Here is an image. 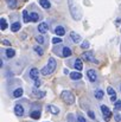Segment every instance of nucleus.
I'll list each match as a JSON object with an SVG mask.
<instances>
[{"label": "nucleus", "mask_w": 121, "mask_h": 122, "mask_svg": "<svg viewBox=\"0 0 121 122\" xmlns=\"http://www.w3.org/2000/svg\"><path fill=\"white\" fill-rule=\"evenodd\" d=\"M0 24H1V31H5L7 29V20L5 18H1L0 19Z\"/></svg>", "instance_id": "5701e85b"}, {"label": "nucleus", "mask_w": 121, "mask_h": 122, "mask_svg": "<svg viewBox=\"0 0 121 122\" xmlns=\"http://www.w3.org/2000/svg\"><path fill=\"white\" fill-rule=\"evenodd\" d=\"M107 92L109 94V96H115V95H116V94H115V90H114V88H113V86H108Z\"/></svg>", "instance_id": "cd10ccee"}, {"label": "nucleus", "mask_w": 121, "mask_h": 122, "mask_svg": "<svg viewBox=\"0 0 121 122\" xmlns=\"http://www.w3.org/2000/svg\"><path fill=\"white\" fill-rule=\"evenodd\" d=\"M5 56H6L7 58H13V57L16 56V51H14L13 49H6Z\"/></svg>", "instance_id": "2eb2a0df"}, {"label": "nucleus", "mask_w": 121, "mask_h": 122, "mask_svg": "<svg viewBox=\"0 0 121 122\" xmlns=\"http://www.w3.org/2000/svg\"><path fill=\"white\" fill-rule=\"evenodd\" d=\"M23 94H24V90L21 89V88H17V89H14V91H13V97H21L23 96Z\"/></svg>", "instance_id": "dca6fc26"}, {"label": "nucleus", "mask_w": 121, "mask_h": 122, "mask_svg": "<svg viewBox=\"0 0 121 122\" xmlns=\"http://www.w3.org/2000/svg\"><path fill=\"white\" fill-rule=\"evenodd\" d=\"M88 115H89V116H90V117H91L93 120L95 119V114H94V112H91V110H89V112H88Z\"/></svg>", "instance_id": "c9c22d12"}, {"label": "nucleus", "mask_w": 121, "mask_h": 122, "mask_svg": "<svg viewBox=\"0 0 121 122\" xmlns=\"http://www.w3.org/2000/svg\"><path fill=\"white\" fill-rule=\"evenodd\" d=\"M47 30H49V24L46 21H43V23H40L38 25V31L40 33H45Z\"/></svg>", "instance_id": "1a4fd4ad"}, {"label": "nucleus", "mask_w": 121, "mask_h": 122, "mask_svg": "<svg viewBox=\"0 0 121 122\" xmlns=\"http://www.w3.org/2000/svg\"><path fill=\"white\" fill-rule=\"evenodd\" d=\"M71 50L68 47V46H63L62 47V57H69V56H71Z\"/></svg>", "instance_id": "f8f14e48"}, {"label": "nucleus", "mask_w": 121, "mask_h": 122, "mask_svg": "<svg viewBox=\"0 0 121 122\" xmlns=\"http://www.w3.org/2000/svg\"><path fill=\"white\" fill-rule=\"evenodd\" d=\"M20 27H21V24L19 21H14L11 26V30H12V32H18L20 30Z\"/></svg>", "instance_id": "ddd939ff"}, {"label": "nucleus", "mask_w": 121, "mask_h": 122, "mask_svg": "<svg viewBox=\"0 0 121 122\" xmlns=\"http://www.w3.org/2000/svg\"><path fill=\"white\" fill-rule=\"evenodd\" d=\"M14 114H16L17 116H23V115H24V108H23V106L17 104V106L14 107Z\"/></svg>", "instance_id": "9d476101"}, {"label": "nucleus", "mask_w": 121, "mask_h": 122, "mask_svg": "<svg viewBox=\"0 0 121 122\" xmlns=\"http://www.w3.org/2000/svg\"><path fill=\"white\" fill-rule=\"evenodd\" d=\"M38 75H39V71H38L37 68H32V69L30 70V77H31L32 80H37V78H38Z\"/></svg>", "instance_id": "9b49d317"}, {"label": "nucleus", "mask_w": 121, "mask_h": 122, "mask_svg": "<svg viewBox=\"0 0 121 122\" xmlns=\"http://www.w3.org/2000/svg\"><path fill=\"white\" fill-rule=\"evenodd\" d=\"M30 116H31L32 119H35V120H38L40 117V112L39 110H35V112H32V113L30 114Z\"/></svg>", "instance_id": "b1692460"}, {"label": "nucleus", "mask_w": 121, "mask_h": 122, "mask_svg": "<svg viewBox=\"0 0 121 122\" xmlns=\"http://www.w3.org/2000/svg\"><path fill=\"white\" fill-rule=\"evenodd\" d=\"M87 75H88V78H89V81L90 82H96L97 81V74H96V71L95 70H93V69H89L88 71H87Z\"/></svg>", "instance_id": "423d86ee"}, {"label": "nucleus", "mask_w": 121, "mask_h": 122, "mask_svg": "<svg viewBox=\"0 0 121 122\" xmlns=\"http://www.w3.org/2000/svg\"><path fill=\"white\" fill-rule=\"evenodd\" d=\"M68 4H69V10H70L71 17L75 20H80L82 18V10L79 6L77 0H68Z\"/></svg>", "instance_id": "f257e3e1"}, {"label": "nucleus", "mask_w": 121, "mask_h": 122, "mask_svg": "<svg viewBox=\"0 0 121 122\" xmlns=\"http://www.w3.org/2000/svg\"><path fill=\"white\" fill-rule=\"evenodd\" d=\"M36 41H37L38 44H40V45L44 44V37H43V36H37V37H36Z\"/></svg>", "instance_id": "c756f323"}, {"label": "nucleus", "mask_w": 121, "mask_h": 122, "mask_svg": "<svg viewBox=\"0 0 121 122\" xmlns=\"http://www.w3.org/2000/svg\"><path fill=\"white\" fill-rule=\"evenodd\" d=\"M94 95H95V97H96L97 100H102L103 96H105V92H103L102 89H96L95 92H94Z\"/></svg>", "instance_id": "4468645a"}, {"label": "nucleus", "mask_w": 121, "mask_h": 122, "mask_svg": "<svg viewBox=\"0 0 121 122\" xmlns=\"http://www.w3.org/2000/svg\"><path fill=\"white\" fill-rule=\"evenodd\" d=\"M39 5L43 8H45V10H47V8L51 7V4H50L49 0H39Z\"/></svg>", "instance_id": "a211bd4d"}, {"label": "nucleus", "mask_w": 121, "mask_h": 122, "mask_svg": "<svg viewBox=\"0 0 121 122\" xmlns=\"http://www.w3.org/2000/svg\"><path fill=\"white\" fill-rule=\"evenodd\" d=\"M89 46H90V43L88 41H84L81 44V47H82V49H89Z\"/></svg>", "instance_id": "c85d7f7f"}, {"label": "nucleus", "mask_w": 121, "mask_h": 122, "mask_svg": "<svg viewBox=\"0 0 121 122\" xmlns=\"http://www.w3.org/2000/svg\"><path fill=\"white\" fill-rule=\"evenodd\" d=\"M1 44H2V45H7V46H10V45H11L10 41H7V39H4V41H1Z\"/></svg>", "instance_id": "f704fd0d"}, {"label": "nucleus", "mask_w": 121, "mask_h": 122, "mask_svg": "<svg viewBox=\"0 0 121 122\" xmlns=\"http://www.w3.org/2000/svg\"><path fill=\"white\" fill-rule=\"evenodd\" d=\"M100 108H101V113H102V115H103V120L106 122H108L110 120V117H112V110H110L107 106H105V104H102Z\"/></svg>", "instance_id": "20e7f679"}, {"label": "nucleus", "mask_w": 121, "mask_h": 122, "mask_svg": "<svg viewBox=\"0 0 121 122\" xmlns=\"http://www.w3.org/2000/svg\"><path fill=\"white\" fill-rule=\"evenodd\" d=\"M114 108H115L116 110H121V100H120V101H116V102H115Z\"/></svg>", "instance_id": "7c9ffc66"}, {"label": "nucleus", "mask_w": 121, "mask_h": 122, "mask_svg": "<svg viewBox=\"0 0 121 122\" xmlns=\"http://www.w3.org/2000/svg\"><path fill=\"white\" fill-rule=\"evenodd\" d=\"M120 89H121V84H120Z\"/></svg>", "instance_id": "ea45409f"}, {"label": "nucleus", "mask_w": 121, "mask_h": 122, "mask_svg": "<svg viewBox=\"0 0 121 122\" xmlns=\"http://www.w3.org/2000/svg\"><path fill=\"white\" fill-rule=\"evenodd\" d=\"M30 17H31V21H33V23H37V21L39 20V14H38L37 12L30 13Z\"/></svg>", "instance_id": "aec40b11"}, {"label": "nucleus", "mask_w": 121, "mask_h": 122, "mask_svg": "<svg viewBox=\"0 0 121 122\" xmlns=\"http://www.w3.org/2000/svg\"><path fill=\"white\" fill-rule=\"evenodd\" d=\"M55 35H56V36H58V37L64 36V35H65V29H64L62 25L56 26V29H55Z\"/></svg>", "instance_id": "0eeeda50"}, {"label": "nucleus", "mask_w": 121, "mask_h": 122, "mask_svg": "<svg viewBox=\"0 0 121 122\" xmlns=\"http://www.w3.org/2000/svg\"><path fill=\"white\" fill-rule=\"evenodd\" d=\"M74 68L76 69V70H82L83 69V64H82V62H81V59H76L75 61V64H74Z\"/></svg>", "instance_id": "412c9836"}, {"label": "nucleus", "mask_w": 121, "mask_h": 122, "mask_svg": "<svg viewBox=\"0 0 121 122\" xmlns=\"http://www.w3.org/2000/svg\"><path fill=\"white\" fill-rule=\"evenodd\" d=\"M35 95L38 97V98H43L45 96V91H39V90H36L35 91Z\"/></svg>", "instance_id": "bb28decb"}, {"label": "nucleus", "mask_w": 121, "mask_h": 122, "mask_svg": "<svg viewBox=\"0 0 121 122\" xmlns=\"http://www.w3.org/2000/svg\"><path fill=\"white\" fill-rule=\"evenodd\" d=\"M82 58H83V61H87V62L99 63V61L94 58V53H93V52H84V53L82 55Z\"/></svg>", "instance_id": "39448f33"}, {"label": "nucleus", "mask_w": 121, "mask_h": 122, "mask_svg": "<svg viewBox=\"0 0 121 122\" xmlns=\"http://www.w3.org/2000/svg\"><path fill=\"white\" fill-rule=\"evenodd\" d=\"M61 97H62V100H63L67 104H74V103H75V96H74V94H73L71 91H69V90L62 91Z\"/></svg>", "instance_id": "7ed1b4c3"}, {"label": "nucleus", "mask_w": 121, "mask_h": 122, "mask_svg": "<svg viewBox=\"0 0 121 122\" xmlns=\"http://www.w3.org/2000/svg\"><path fill=\"white\" fill-rule=\"evenodd\" d=\"M110 101L112 102H116V95L115 96H110Z\"/></svg>", "instance_id": "e433bc0d"}, {"label": "nucleus", "mask_w": 121, "mask_h": 122, "mask_svg": "<svg viewBox=\"0 0 121 122\" xmlns=\"http://www.w3.org/2000/svg\"><path fill=\"white\" fill-rule=\"evenodd\" d=\"M23 20H24V23H29V21H31V17H30V13L25 10L24 12H23Z\"/></svg>", "instance_id": "6ab92c4d"}, {"label": "nucleus", "mask_w": 121, "mask_h": 122, "mask_svg": "<svg viewBox=\"0 0 121 122\" xmlns=\"http://www.w3.org/2000/svg\"><path fill=\"white\" fill-rule=\"evenodd\" d=\"M52 43H53V44H59V43H62V39L58 38V37H53V38H52Z\"/></svg>", "instance_id": "2f4dec72"}, {"label": "nucleus", "mask_w": 121, "mask_h": 122, "mask_svg": "<svg viewBox=\"0 0 121 122\" xmlns=\"http://www.w3.org/2000/svg\"><path fill=\"white\" fill-rule=\"evenodd\" d=\"M63 72H64L65 75H68V74H69V70H68V69H64V70H63Z\"/></svg>", "instance_id": "58836bf2"}, {"label": "nucleus", "mask_w": 121, "mask_h": 122, "mask_svg": "<svg viewBox=\"0 0 121 122\" xmlns=\"http://www.w3.org/2000/svg\"><path fill=\"white\" fill-rule=\"evenodd\" d=\"M77 122H87V121H85V119H84L81 114H79V116H77Z\"/></svg>", "instance_id": "473e14b6"}, {"label": "nucleus", "mask_w": 121, "mask_h": 122, "mask_svg": "<svg viewBox=\"0 0 121 122\" xmlns=\"http://www.w3.org/2000/svg\"><path fill=\"white\" fill-rule=\"evenodd\" d=\"M49 109H50L51 114H53V115H57L59 113V109L57 107H55V106H49Z\"/></svg>", "instance_id": "a878e982"}, {"label": "nucleus", "mask_w": 121, "mask_h": 122, "mask_svg": "<svg viewBox=\"0 0 121 122\" xmlns=\"http://www.w3.org/2000/svg\"><path fill=\"white\" fill-rule=\"evenodd\" d=\"M6 4L8 5L10 8H16L17 7V0H6Z\"/></svg>", "instance_id": "4be33fe9"}, {"label": "nucleus", "mask_w": 121, "mask_h": 122, "mask_svg": "<svg viewBox=\"0 0 121 122\" xmlns=\"http://www.w3.org/2000/svg\"><path fill=\"white\" fill-rule=\"evenodd\" d=\"M70 39L76 44V43H81V41H82V37H81L79 33H76V32L73 31V32L70 33Z\"/></svg>", "instance_id": "6e6552de"}, {"label": "nucleus", "mask_w": 121, "mask_h": 122, "mask_svg": "<svg viewBox=\"0 0 121 122\" xmlns=\"http://www.w3.org/2000/svg\"><path fill=\"white\" fill-rule=\"evenodd\" d=\"M120 119H121V117H120V115H115V120H116L118 122L120 121Z\"/></svg>", "instance_id": "4c0bfd02"}, {"label": "nucleus", "mask_w": 121, "mask_h": 122, "mask_svg": "<svg viewBox=\"0 0 121 122\" xmlns=\"http://www.w3.org/2000/svg\"><path fill=\"white\" fill-rule=\"evenodd\" d=\"M69 76H70V78H71V80H74V81H79V80L82 78V75H81L80 72H76V71H74V72L69 74Z\"/></svg>", "instance_id": "f3484780"}, {"label": "nucleus", "mask_w": 121, "mask_h": 122, "mask_svg": "<svg viewBox=\"0 0 121 122\" xmlns=\"http://www.w3.org/2000/svg\"><path fill=\"white\" fill-rule=\"evenodd\" d=\"M40 84H42V81H40L39 78L35 80V86H36V88H38V86H40Z\"/></svg>", "instance_id": "72a5a7b5"}, {"label": "nucleus", "mask_w": 121, "mask_h": 122, "mask_svg": "<svg viewBox=\"0 0 121 122\" xmlns=\"http://www.w3.org/2000/svg\"><path fill=\"white\" fill-rule=\"evenodd\" d=\"M33 50L37 52V55H39V56H43V53H44V50L40 47L39 45H35L33 46Z\"/></svg>", "instance_id": "393cba45"}, {"label": "nucleus", "mask_w": 121, "mask_h": 122, "mask_svg": "<svg viewBox=\"0 0 121 122\" xmlns=\"http://www.w3.org/2000/svg\"><path fill=\"white\" fill-rule=\"evenodd\" d=\"M56 68H57V63H56V59L55 58H49V61H47V64L42 69V75H44V76H47V75H50V74H52L55 70H56Z\"/></svg>", "instance_id": "f03ea898"}]
</instances>
